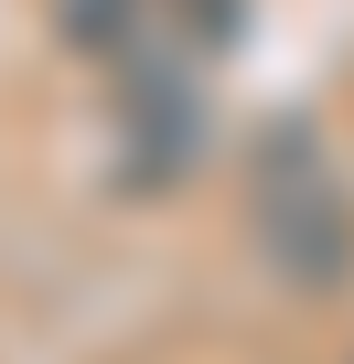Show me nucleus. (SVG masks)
<instances>
[{
	"label": "nucleus",
	"instance_id": "nucleus-1",
	"mask_svg": "<svg viewBox=\"0 0 354 364\" xmlns=\"http://www.w3.org/2000/svg\"><path fill=\"white\" fill-rule=\"evenodd\" d=\"M65 33L129 97H194V75L236 43V0H65Z\"/></svg>",
	"mask_w": 354,
	"mask_h": 364
},
{
	"label": "nucleus",
	"instance_id": "nucleus-2",
	"mask_svg": "<svg viewBox=\"0 0 354 364\" xmlns=\"http://www.w3.org/2000/svg\"><path fill=\"white\" fill-rule=\"evenodd\" d=\"M258 236H269V257L290 279H343V257H354V215L322 182V161H311L301 129H279L269 161H258Z\"/></svg>",
	"mask_w": 354,
	"mask_h": 364
}]
</instances>
